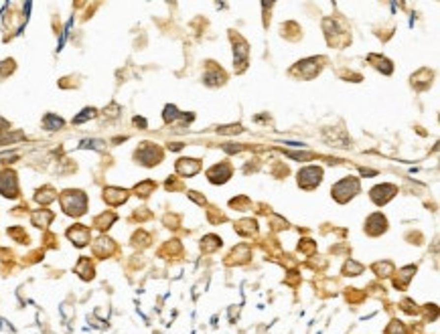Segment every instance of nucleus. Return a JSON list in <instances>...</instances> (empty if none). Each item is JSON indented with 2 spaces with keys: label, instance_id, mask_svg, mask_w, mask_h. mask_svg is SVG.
I'll use <instances>...</instances> for the list:
<instances>
[{
  "label": "nucleus",
  "instance_id": "1",
  "mask_svg": "<svg viewBox=\"0 0 440 334\" xmlns=\"http://www.w3.org/2000/svg\"><path fill=\"white\" fill-rule=\"evenodd\" d=\"M86 203H88V198L81 191H65V195L61 196V205H63L65 213L75 215V217L86 213Z\"/></svg>",
  "mask_w": 440,
  "mask_h": 334
},
{
  "label": "nucleus",
  "instance_id": "2",
  "mask_svg": "<svg viewBox=\"0 0 440 334\" xmlns=\"http://www.w3.org/2000/svg\"><path fill=\"white\" fill-rule=\"evenodd\" d=\"M320 176H323V170L316 168V166H309L298 172V185L304 189H313L320 182Z\"/></svg>",
  "mask_w": 440,
  "mask_h": 334
},
{
  "label": "nucleus",
  "instance_id": "3",
  "mask_svg": "<svg viewBox=\"0 0 440 334\" xmlns=\"http://www.w3.org/2000/svg\"><path fill=\"white\" fill-rule=\"evenodd\" d=\"M0 191L4 196H16V176L14 172H2L0 174Z\"/></svg>",
  "mask_w": 440,
  "mask_h": 334
},
{
  "label": "nucleus",
  "instance_id": "4",
  "mask_svg": "<svg viewBox=\"0 0 440 334\" xmlns=\"http://www.w3.org/2000/svg\"><path fill=\"white\" fill-rule=\"evenodd\" d=\"M67 235H69V239H71L77 247L86 245V243L90 241V231H88L86 227H81V225H75L73 229H69V231H67Z\"/></svg>",
  "mask_w": 440,
  "mask_h": 334
},
{
  "label": "nucleus",
  "instance_id": "5",
  "mask_svg": "<svg viewBox=\"0 0 440 334\" xmlns=\"http://www.w3.org/2000/svg\"><path fill=\"white\" fill-rule=\"evenodd\" d=\"M394 193H396V189L394 187H390V185H383V187H376L374 191H371V196H374V200L377 205H383L385 200H390L392 196H394Z\"/></svg>",
  "mask_w": 440,
  "mask_h": 334
},
{
  "label": "nucleus",
  "instance_id": "6",
  "mask_svg": "<svg viewBox=\"0 0 440 334\" xmlns=\"http://www.w3.org/2000/svg\"><path fill=\"white\" fill-rule=\"evenodd\" d=\"M126 191H122V189H108L106 193H104V198L108 200L110 205H120V203H124L126 200Z\"/></svg>",
  "mask_w": 440,
  "mask_h": 334
},
{
  "label": "nucleus",
  "instance_id": "7",
  "mask_svg": "<svg viewBox=\"0 0 440 334\" xmlns=\"http://www.w3.org/2000/svg\"><path fill=\"white\" fill-rule=\"evenodd\" d=\"M177 168H179V172H181V174H195V172L199 170V162L183 158V160L177 164Z\"/></svg>",
  "mask_w": 440,
  "mask_h": 334
},
{
  "label": "nucleus",
  "instance_id": "8",
  "mask_svg": "<svg viewBox=\"0 0 440 334\" xmlns=\"http://www.w3.org/2000/svg\"><path fill=\"white\" fill-rule=\"evenodd\" d=\"M51 219H53V213H49V211H41V213H35V215H32V221H35L37 227H45Z\"/></svg>",
  "mask_w": 440,
  "mask_h": 334
},
{
  "label": "nucleus",
  "instance_id": "9",
  "mask_svg": "<svg viewBox=\"0 0 440 334\" xmlns=\"http://www.w3.org/2000/svg\"><path fill=\"white\" fill-rule=\"evenodd\" d=\"M343 272L347 274V276H359L361 272H363V265H359V263H355V261H347L345 263V267H343Z\"/></svg>",
  "mask_w": 440,
  "mask_h": 334
},
{
  "label": "nucleus",
  "instance_id": "10",
  "mask_svg": "<svg viewBox=\"0 0 440 334\" xmlns=\"http://www.w3.org/2000/svg\"><path fill=\"white\" fill-rule=\"evenodd\" d=\"M45 126H47V130H59V128H63V120L57 118V115H47Z\"/></svg>",
  "mask_w": 440,
  "mask_h": 334
},
{
  "label": "nucleus",
  "instance_id": "11",
  "mask_svg": "<svg viewBox=\"0 0 440 334\" xmlns=\"http://www.w3.org/2000/svg\"><path fill=\"white\" fill-rule=\"evenodd\" d=\"M116 219V215L114 213H108V215H101V217H97L95 219V225L97 227H101V229H106V227H110V223Z\"/></svg>",
  "mask_w": 440,
  "mask_h": 334
},
{
  "label": "nucleus",
  "instance_id": "12",
  "mask_svg": "<svg viewBox=\"0 0 440 334\" xmlns=\"http://www.w3.org/2000/svg\"><path fill=\"white\" fill-rule=\"evenodd\" d=\"M83 111H86V113H79L77 118L73 120L75 124H81V122H86L88 118H94V115H95V110H94V108H88V110H83Z\"/></svg>",
  "mask_w": 440,
  "mask_h": 334
},
{
  "label": "nucleus",
  "instance_id": "13",
  "mask_svg": "<svg viewBox=\"0 0 440 334\" xmlns=\"http://www.w3.org/2000/svg\"><path fill=\"white\" fill-rule=\"evenodd\" d=\"M152 189H155V185H152V182H144V185L136 187V193H138V195H142V196H146V195H148V191H152Z\"/></svg>",
  "mask_w": 440,
  "mask_h": 334
}]
</instances>
